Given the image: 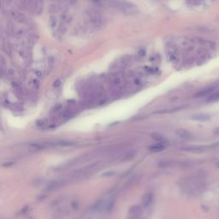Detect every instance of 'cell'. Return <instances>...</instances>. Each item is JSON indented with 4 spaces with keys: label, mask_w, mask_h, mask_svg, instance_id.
Returning a JSON list of instances; mask_svg holds the SVG:
<instances>
[{
    "label": "cell",
    "mask_w": 219,
    "mask_h": 219,
    "mask_svg": "<svg viewBox=\"0 0 219 219\" xmlns=\"http://www.w3.org/2000/svg\"><path fill=\"white\" fill-rule=\"evenodd\" d=\"M21 4L22 8L30 13H39L42 9L40 0H22Z\"/></svg>",
    "instance_id": "cell-1"
},
{
    "label": "cell",
    "mask_w": 219,
    "mask_h": 219,
    "mask_svg": "<svg viewBox=\"0 0 219 219\" xmlns=\"http://www.w3.org/2000/svg\"><path fill=\"white\" fill-rule=\"evenodd\" d=\"M142 215V209L140 206H133L129 210V218H139Z\"/></svg>",
    "instance_id": "cell-2"
},
{
    "label": "cell",
    "mask_w": 219,
    "mask_h": 219,
    "mask_svg": "<svg viewBox=\"0 0 219 219\" xmlns=\"http://www.w3.org/2000/svg\"><path fill=\"white\" fill-rule=\"evenodd\" d=\"M61 24L59 22V21L58 20V18L56 16H51L49 19V26H50V28L51 30L55 33V34H58L60 29V27H61Z\"/></svg>",
    "instance_id": "cell-3"
},
{
    "label": "cell",
    "mask_w": 219,
    "mask_h": 219,
    "mask_svg": "<svg viewBox=\"0 0 219 219\" xmlns=\"http://www.w3.org/2000/svg\"><path fill=\"white\" fill-rule=\"evenodd\" d=\"M167 57L170 62H176L177 60V50L174 46H167Z\"/></svg>",
    "instance_id": "cell-4"
},
{
    "label": "cell",
    "mask_w": 219,
    "mask_h": 219,
    "mask_svg": "<svg viewBox=\"0 0 219 219\" xmlns=\"http://www.w3.org/2000/svg\"><path fill=\"white\" fill-rule=\"evenodd\" d=\"M153 201V194L149 192L145 194L142 198V206L144 207H148Z\"/></svg>",
    "instance_id": "cell-5"
},
{
    "label": "cell",
    "mask_w": 219,
    "mask_h": 219,
    "mask_svg": "<svg viewBox=\"0 0 219 219\" xmlns=\"http://www.w3.org/2000/svg\"><path fill=\"white\" fill-rule=\"evenodd\" d=\"M176 135L180 138L182 139H184V140H188L191 138V134L188 130L186 129H177L176 130Z\"/></svg>",
    "instance_id": "cell-6"
},
{
    "label": "cell",
    "mask_w": 219,
    "mask_h": 219,
    "mask_svg": "<svg viewBox=\"0 0 219 219\" xmlns=\"http://www.w3.org/2000/svg\"><path fill=\"white\" fill-rule=\"evenodd\" d=\"M62 184H63L62 182H52V183H50L48 185L46 191L52 192V191H54V190H57L58 188H59L60 187L63 186Z\"/></svg>",
    "instance_id": "cell-7"
},
{
    "label": "cell",
    "mask_w": 219,
    "mask_h": 219,
    "mask_svg": "<svg viewBox=\"0 0 219 219\" xmlns=\"http://www.w3.org/2000/svg\"><path fill=\"white\" fill-rule=\"evenodd\" d=\"M164 143H157V144H155L153 146H149V150H150V152H161V151H163L164 149V146L163 145Z\"/></svg>",
    "instance_id": "cell-8"
},
{
    "label": "cell",
    "mask_w": 219,
    "mask_h": 219,
    "mask_svg": "<svg viewBox=\"0 0 219 219\" xmlns=\"http://www.w3.org/2000/svg\"><path fill=\"white\" fill-rule=\"evenodd\" d=\"M193 120H195V121H199V122H206L210 119V116L207 114H197L192 117Z\"/></svg>",
    "instance_id": "cell-9"
},
{
    "label": "cell",
    "mask_w": 219,
    "mask_h": 219,
    "mask_svg": "<svg viewBox=\"0 0 219 219\" xmlns=\"http://www.w3.org/2000/svg\"><path fill=\"white\" fill-rule=\"evenodd\" d=\"M212 91H213V88H212V87L203 89L202 91L199 92V93H197L194 95V97H195V98H200V97H204V96H207V95L210 94Z\"/></svg>",
    "instance_id": "cell-10"
},
{
    "label": "cell",
    "mask_w": 219,
    "mask_h": 219,
    "mask_svg": "<svg viewBox=\"0 0 219 219\" xmlns=\"http://www.w3.org/2000/svg\"><path fill=\"white\" fill-rule=\"evenodd\" d=\"M112 84L115 88H120L123 86V81L120 77L117 76L112 80Z\"/></svg>",
    "instance_id": "cell-11"
},
{
    "label": "cell",
    "mask_w": 219,
    "mask_h": 219,
    "mask_svg": "<svg viewBox=\"0 0 219 219\" xmlns=\"http://www.w3.org/2000/svg\"><path fill=\"white\" fill-rule=\"evenodd\" d=\"M219 100V92H217L215 93H212L208 97L207 102H215Z\"/></svg>",
    "instance_id": "cell-12"
},
{
    "label": "cell",
    "mask_w": 219,
    "mask_h": 219,
    "mask_svg": "<svg viewBox=\"0 0 219 219\" xmlns=\"http://www.w3.org/2000/svg\"><path fill=\"white\" fill-rule=\"evenodd\" d=\"M185 151L188 152H203L205 150V147L202 146H190V147L184 148Z\"/></svg>",
    "instance_id": "cell-13"
},
{
    "label": "cell",
    "mask_w": 219,
    "mask_h": 219,
    "mask_svg": "<svg viewBox=\"0 0 219 219\" xmlns=\"http://www.w3.org/2000/svg\"><path fill=\"white\" fill-rule=\"evenodd\" d=\"M73 115H74V113L72 112L71 111H64L63 114H61V118H63L64 120H67V119L72 117Z\"/></svg>",
    "instance_id": "cell-14"
},
{
    "label": "cell",
    "mask_w": 219,
    "mask_h": 219,
    "mask_svg": "<svg viewBox=\"0 0 219 219\" xmlns=\"http://www.w3.org/2000/svg\"><path fill=\"white\" fill-rule=\"evenodd\" d=\"M152 136L154 140L157 141L158 143H164V138L159 135H157V134H155V135H152Z\"/></svg>",
    "instance_id": "cell-15"
},
{
    "label": "cell",
    "mask_w": 219,
    "mask_h": 219,
    "mask_svg": "<svg viewBox=\"0 0 219 219\" xmlns=\"http://www.w3.org/2000/svg\"><path fill=\"white\" fill-rule=\"evenodd\" d=\"M133 83H134V85H135V87H139V86L141 85V81L140 79H138V78H135V79L133 81Z\"/></svg>",
    "instance_id": "cell-16"
},
{
    "label": "cell",
    "mask_w": 219,
    "mask_h": 219,
    "mask_svg": "<svg viewBox=\"0 0 219 219\" xmlns=\"http://www.w3.org/2000/svg\"><path fill=\"white\" fill-rule=\"evenodd\" d=\"M113 175H114V172H110V173H106V174H104L103 176H113Z\"/></svg>",
    "instance_id": "cell-17"
},
{
    "label": "cell",
    "mask_w": 219,
    "mask_h": 219,
    "mask_svg": "<svg viewBox=\"0 0 219 219\" xmlns=\"http://www.w3.org/2000/svg\"><path fill=\"white\" fill-rule=\"evenodd\" d=\"M59 84H60L59 81H56V84L54 83V87H58V86Z\"/></svg>",
    "instance_id": "cell-18"
}]
</instances>
